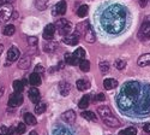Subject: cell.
Masks as SVG:
<instances>
[{
	"instance_id": "ba28073f",
	"label": "cell",
	"mask_w": 150,
	"mask_h": 135,
	"mask_svg": "<svg viewBox=\"0 0 150 135\" xmlns=\"http://www.w3.org/2000/svg\"><path fill=\"white\" fill-rule=\"evenodd\" d=\"M21 57V52L16 47V46H12L8 52H7V60H6V64H11L16 62V60H18V58Z\"/></svg>"
},
{
	"instance_id": "836d02e7",
	"label": "cell",
	"mask_w": 150,
	"mask_h": 135,
	"mask_svg": "<svg viewBox=\"0 0 150 135\" xmlns=\"http://www.w3.org/2000/svg\"><path fill=\"white\" fill-rule=\"evenodd\" d=\"M119 135H137V129L131 127V128H126L124 130H120Z\"/></svg>"
},
{
	"instance_id": "2e32d148",
	"label": "cell",
	"mask_w": 150,
	"mask_h": 135,
	"mask_svg": "<svg viewBox=\"0 0 150 135\" xmlns=\"http://www.w3.org/2000/svg\"><path fill=\"white\" fill-rule=\"evenodd\" d=\"M70 91H71V84H70L69 82L62 81V82L59 83V92H60V94H61L62 96L69 95Z\"/></svg>"
},
{
	"instance_id": "ee69618b",
	"label": "cell",
	"mask_w": 150,
	"mask_h": 135,
	"mask_svg": "<svg viewBox=\"0 0 150 135\" xmlns=\"http://www.w3.org/2000/svg\"><path fill=\"white\" fill-rule=\"evenodd\" d=\"M143 130H144L145 133H150V123L144 124V126H143Z\"/></svg>"
},
{
	"instance_id": "ab89813d",
	"label": "cell",
	"mask_w": 150,
	"mask_h": 135,
	"mask_svg": "<svg viewBox=\"0 0 150 135\" xmlns=\"http://www.w3.org/2000/svg\"><path fill=\"white\" fill-rule=\"evenodd\" d=\"M28 44L30 46H37V38H35V36H30V38H28Z\"/></svg>"
},
{
	"instance_id": "4316f807",
	"label": "cell",
	"mask_w": 150,
	"mask_h": 135,
	"mask_svg": "<svg viewBox=\"0 0 150 135\" xmlns=\"http://www.w3.org/2000/svg\"><path fill=\"white\" fill-rule=\"evenodd\" d=\"M89 104H90V95H84L82 99H81L78 106H79V109L83 110V109H86V107H88Z\"/></svg>"
},
{
	"instance_id": "f907efd6",
	"label": "cell",
	"mask_w": 150,
	"mask_h": 135,
	"mask_svg": "<svg viewBox=\"0 0 150 135\" xmlns=\"http://www.w3.org/2000/svg\"><path fill=\"white\" fill-rule=\"evenodd\" d=\"M149 3H150V0H149Z\"/></svg>"
},
{
	"instance_id": "8992f818",
	"label": "cell",
	"mask_w": 150,
	"mask_h": 135,
	"mask_svg": "<svg viewBox=\"0 0 150 135\" xmlns=\"http://www.w3.org/2000/svg\"><path fill=\"white\" fill-rule=\"evenodd\" d=\"M55 28L58 29V31H59L60 35L67 36V35H70V33H71V30H72V24H71L69 21L61 18V19H58V21H57Z\"/></svg>"
},
{
	"instance_id": "d6a6232c",
	"label": "cell",
	"mask_w": 150,
	"mask_h": 135,
	"mask_svg": "<svg viewBox=\"0 0 150 135\" xmlns=\"http://www.w3.org/2000/svg\"><path fill=\"white\" fill-rule=\"evenodd\" d=\"M65 62H66L67 64H70V65H76V64H78L77 60H76V58L73 57V54H70V53H65Z\"/></svg>"
},
{
	"instance_id": "c3c4849f",
	"label": "cell",
	"mask_w": 150,
	"mask_h": 135,
	"mask_svg": "<svg viewBox=\"0 0 150 135\" xmlns=\"http://www.w3.org/2000/svg\"><path fill=\"white\" fill-rule=\"evenodd\" d=\"M30 135H39V134H37L35 130H33V131H30Z\"/></svg>"
},
{
	"instance_id": "60d3db41",
	"label": "cell",
	"mask_w": 150,
	"mask_h": 135,
	"mask_svg": "<svg viewBox=\"0 0 150 135\" xmlns=\"http://www.w3.org/2000/svg\"><path fill=\"white\" fill-rule=\"evenodd\" d=\"M43 71H45V69H43V66H42L41 64L36 65V68H35V72H37V74H41V72H43Z\"/></svg>"
},
{
	"instance_id": "d590c367",
	"label": "cell",
	"mask_w": 150,
	"mask_h": 135,
	"mask_svg": "<svg viewBox=\"0 0 150 135\" xmlns=\"http://www.w3.org/2000/svg\"><path fill=\"white\" fill-rule=\"evenodd\" d=\"M100 68V71H101L102 74H107L109 71V63L108 62H101L98 65Z\"/></svg>"
},
{
	"instance_id": "484cf974",
	"label": "cell",
	"mask_w": 150,
	"mask_h": 135,
	"mask_svg": "<svg viewBox=\"0 0 150 135\" xmlns=\"http://www.w3.org/2000/svg\"><path fill=\"white\" fill-rule=\"evenodd\" d=\"M88 12H89L88 5H82V6H79L78 10H77V16L81 17V18H83V17H85L86 15H88Z\"/></svg>"
},
{
	"instance_id": "d4e9b609",
	"label": "cell",
	"mask_w": 150,
	"mask_h": 135,
	"mask_svg": "<svg viewBox=\"0 0 150 135\" xmlns=\"http://www.w3.org/2000/svg\"><path fill=\"white\" fill-rule=\"evenodd\" d=\"M18 66L21 69H28L30 66V58L28 56L25 57H23L22 59H19V62H18Z\"/></svg>"
},
{
	"instance_id": "3957f363",
	"label": "cell",
	"mask_w": 150,
	"mask_h": 135,
	"mask_svg": "<svg viewBox=\"0 0 150 135\" xmlns=\"http://www.w3.org/2000/svg\"><path fill=\"white\" fill-rule=\"evenodd\" d=\"M97 112H98L100 116H101L102 121L105 122L108 127H110V128H118V127H120L119 119L113 114H112L110 109L108 106H98L97 107Z\"/></svg>"
},
{
	"instance_id": "e0dca14e",
	"label": "cell",
	"mask_w": 150,
	"mask_h": 135,
	"mask_svg": "<svg viewBox=\"0 0 150 135\" xmlns=\"http://www.w3.org/2000/svg\"><path fill=\"white\" fill-rule=\"evenodd\" d=\"M137 63H138L139 66H150V53H145L143 56H141L137 60Z\"/></svg>"
},
{
	"instance_id": "cb8c5ba5",
	"label": "cell",
	"mask_w": 150,
	"mask_h": 135,
	"mask_svg": "<svg viewBox=\"0 0 150 135\" xmlns=\"http://www.w3.org/2000/svg\"><path fill=\"white\" fill-rule=\"evenodd\" d=\"M24 122H25L28 126H35L37 123V121H36V118L33 114H25L24 115Z\"/></svg>"
},
{
	"instance_id": "7c38bea8",
	"label": "cell",
	"mask_w": 150,
	"mask_h": 135,
	"mask_svg": "<svg viewBox=\"0 0 150 135\" xmlns=\"http://www.w3.org/2000/svg\"><path fill=\"white\" fill-rule=\"evenodd\" d=\"M79 38H81V36L77 33L76 34H70L67 36H64L62 42L66 44V45H70V46H76L79 42Z\"/></svg>"
},
{
	"instance_id": "bcb514c9",
	"label": "cell",
	"mask_w": 150,
	"mask_h": 135,
	"mask_svg": "<svg viewBox=\"0 0 150 135\" xmlns=\"http://www.w3.org/2000/svg\"><path fill=\"white\" fill-rule=\"evenodd\" d=\"M4 87H3V84H0V98H1L3 96V94H4Z\"/></svg>"
},
{
	"instance_id": "e575fe53",
	"label": "cell",
	"mask_w": 150,
	"mask_h": 135,
	"mask_svg": "<svg viewBox=\"0 0 150 135\" xmlns=\"http://www.w3.org/2000/svg\"><path fill=\"white\" fill-rule=\"evenodd\" d=\"M79 68H81V70L83 71V72H88L89 70H90V63L88 62V60H82V62L79 63Z\"/></svg>"
},
{
	"instance_id": "83f0119b",
	"label": "cell",
	"mask_w": 150,
	"mask_h": 135,
	"mask_svg": "<svg viewBox=\"0 0 150 135\" xmlns=\"http://www.w3.org/2000/svg\"><path fill=\"white\" fill-rule=\"evenodd\" d=\"M47 109V104L46 103H37L36 107H35V114L36 115H42Z\"/></svg>"
},
{
	"instance_id": "9a60e30c",
	"label": "cell",
	"mask_w": 150,
	"mask_h": 135,
	"mask_svg": "<svg viewBox=\"0 0 150 135\" xmlns=\"http://www.w3.org/2000/svg\"><path fill=\"white\" fill-rule=\"evenodd\" d=\"M62 119H64L66 123H74V121H76V112L72 111V110H69V111L64 112L62 114Z\"/></svg>"
},
{
	"instance_id": "1f68e13d",
	"label": "cell",
	"mask_w": 150,
	"mask_h": 135,
	"mask_svg": "<svg viewBox=\"0 0 150 135\" xmlns=\"http://www.w3.org/2000/svg\"><path fill=\"white\" fill-rule=\"evenodd\" d=\"M13 89L17 93H22L24 89V82L22 81H13Z\"/></svg>"
},
{
	"instance_id": "f546056e",
	"label": "cell",
	"mask_w": 150,
	"mask_h": 135,
	"mask_svg": "<svg viewBox=\"0 0 150 135\" xmlns=\"http://www.w3.org/2000/svg\"><path fill=\"white\" fill-rule=\"evenodd\" d=\"M15 31H16V28H15V26H12V24L5 26V28H4V30H3V33H4L5 36H11V35H13Z\"/></svg>"
},
{
	"instance_id": "7a4b0ae2",
	"label": "cell",
	"mask_w": 150,
	"mask_h": 135,
	"mask_svg": "<svg viewBox=\"0 0 150 135\" xmlns=\"http://www.w3.org/2000/svg\"><path fill=\"white\" fill-rule=\"evenodd\" d=\"M142 89L143 88L139 82L131 81L125 83L117 99L119 107L124 111H129L133 106H136L138 104L139 96L142 95Z\"/></svg>"
},
{
	"instance_id": "f6af8a7d",
	"label": "cell",
	"mask_w": 150,
	"mask_h": 135,
	"mask_svg": "<svg viewBox=\"0 0 150 135\" xmlns=\"http://www.w3.org/2000/svg\"><path fill=\"white\" fill-rule=\"evenodd\" d=\"M146 1H148V0H139V5H141L142 7H144V6L146 5Z\"/></svg>"
},
{
	"instance_id": "52a82bcc",
	"label": "cell",
	"mask_w": 150,
	"mask_h": 135,
	"mask_svg": "<svg viewBox=\"0 0 150 135\" xmlns=\"http://www.w3.org/2000/svg\"><path fill=\"white\" fill-rule=\"evenodd\" d=\"M138 39L139 40H149L150 39V17H146L145 21L138 30Z\"/></svg>"
},
{
	"instance_id": "f35d334b",
	"label": "cell",
	"mask_w": 150,
	"mask_h": 135,
	"mask_svg": "<svg viewBox=\"0 0 150 135\" xmlns=\"http://www.w3.org/2000/svg\"><path fill=\"white\" fill-rule=\"evenodd\" d=\"M53 135H72L69 130H66V129H62V128H60V129H58V130H55L54 133H53Z\"/></svg>"
},
{
	"instance_id": "ac0fdd59",
	"label": "cell",
	"mask_w": 150,
	"mask_h": 135,
	"mask_svg": "<svg viewBox=\"0 0 150 135\" xmlns=\"http://www.w3.org/2000/svg\"><path fill=\"white\" fill-rule=\"evenodd\" d=\"M29 83L31 86H34V87H36V86H40L41 84V76H40V74L33 72L31 75L29 76Z\"/></svg>"
},
{
	"instance_id": "9c48e42d",
	"label": "cell",
	"mask_w": 150,
	"mask_h": 135,
	"mask_svg": "<svg viewBox=\"0 0 150 135\" xmlns=\"http://www.w3.org/2000/svg\"><path fill=\"white\" fill-rule=\"evenodd\" d=\"M66 9H67L66 1H64V0H60L59 3H57L54 5L52 14H53V16H62L66 12Z\"/></svg>"
},
{
	"instance_id": "8d00e7d4",
	"label": "cell",
	"mask_w": 150,
	"mask_h": 135,
	"mask_svg": "<svg viewBox=\"0 0 150 135\" xmlns=\"http://www.w3.org/2000/svg\"><path fill=\"white\" fill-rule=\"evenodd\" d=\"M25 130H27V126H25V123H18V126L16 127V133H17L18 135L24 134V133H25Z\"/></svg>"
},
{
	"instance_id": "30bf717a",
	"label": "cell",
	"mask_w": 150,
	"mask_h": 135,
	"mask_svg": "<svg viewBox=\"0 0 150 135\" xmlns=\"http://www.w3.org/2000/svg\"><path fill=\"white\" fill-rule=\"evenodd\" d=\"M55 24H47L45 27V30H43V39L46 41H51L53 38H54V34H55Z\"/></svg>"
},
{
	"instance_id": "44dd1931",
	"label": "cell",
	"mask_w": 150,
	"mask_h": 135,
	"mask_svg": "<svg viewBox=\"0 0 150 135\" xmlns=\"http://www.w3.org/2000/svg\"><path fill=\"white\" fill-rule=\"evenodd\" d=\"M76 87L78 91L83 92V91H86L90 88V82L86 81V80H78L77 83H76Z\"/></svg>"
},
{
	"instance_id": "4dcf8cb0",
	"label": "cell",
	"mask_w": 150,
	"mask_h": 135,
	"mask_svg": "<svg viewBox=\"0 0 150 135\" xmlns=\"http://www.w3.org/2000/svg\"><path fill=\"white\" fill-rule=\"evenodd\" d=\"M82 116H83V118H85V119H88V121H91V122H96L97 121V117L95 116V114L94 112H91V111H83L82 112Z\"/></svg>"
},
{
	"instance_id": "681fc988",
	"label": "cell",
	"mask_w": 150,
	"mask_h": 135,
	"mask_svg": "<svg viewBox=\"0 0 150 135\" xmlns=\"http://www.w3.org/2000/svg\"><path fill=\"white\" fill-rule=\"evenodd\" d=\"M0 135H7V134H5V133H3V134H0Z\"/></svg>"
},
{
	"instance_id": "ffe728a7",
	"label": "cell",
	"mask_w": 150,
	"mask_h": 135,
	"mask_svg": "<svg viewBox=\"0 0 150 135\" xmlns=\"http://www.w3.org/2000/svg\"><path fill=\"white\" fill-rule=\"evenodd\" d=\"M103 87L107 89V91H110L115 87H118V81L114 80V79H106L103 81Z\"/></svg>"
},
{
	"instance_id": "5bb4252c",
	"label": "cell",
	"mask_w": 150,
	"mask_h": 135,
	"mask_svg": "<svg viewBox=\"0 0 150 135\" xmlns=\"http://www.w3.org/2000/svg\"><path fill=\"white\" fill-rule=\"evenodd\" d=\"M29 99H30L33 103H35V104L40 103L41 94H40V91L37 89L36 87H31V88L29 89Z\"/></svg>"
},
{
	"instance_id": "b9f144b4",
	"label": "cell",
	"mask_w": 150,
	"mask_h": 135,
	"mask_svg": "<svg viewBox=\"0 0 150 135\" xmlns=\"http://www.w3.org/2000/svg\"><path fill=\"white\" fill-rule=\"evenodd\" d=\"M105 99H106V96H105V94H102V93L97 94V96H96V100H97V101H103Z\"/></svg>"
},
{
	"instance_id": "7bdbcfd3",
	"label": "cell",
	"mask_w": 150,
	"mask_h": 135,
	"mask_svg": "<svg viewBox=\"0 0 150 135\" xmlns=\"http://www.w3.org/2000/svg\"><path fill=\"white\" fill-rule=\"evenodd\" d=\"M16 0H0V5H5V4H12Z\"/></svg>"
},
{
	"instance_id": "277c9868",
	"label": "cell",
	"mask_w": 150,
	"mask_h": 135,
	"mask_svg": "<svg viewBox=\"0 0 150 135\" xmlns=\"http://www.w3.org/2000/svg\"><path fill=\"white\" fill-rule=\"evenodd\" d=\"M139 114L150 112V86H145L142 89V100L139 101Z\"/></svg>"
},
{
	"instance_id": "4fadbf2b",
	"label": "cell",
	"mask_w": 150,
	"mask_h": 135,
	"mask_svg": "<svg viewBox=\"0 0 150 135\" xmlns=\"http://www.w3.org/2000/svg\"><path fill=\"white\" fill-rule=\"evenodd\" d=\"M82 38H83L86 42H89V44H94V42L96 41V35H95V33H94L91 26L88 27V29H86L85 33L82 35Z\"/></svg>"
},
{
	"instance_id": "74e56055",
	"label": "cell",
	"mask_w": 150,
	"mask_h": 135,
	"mask_svg": "<svg viewBox=\"0 0 150 135\" xmlns=\"http://www.w3.org/2000/svg\"><path fill=\"white\" fill-rule=\"evenodd\" d=\"M125 66H126V62H125V60L118 59L117 62H115V68L118 70H122V69H125Z\"/></svg>"
},
{
	"instance_id": "603a6c76",
	"label": "cell",
	"mask_w": 150,
	"mask_h": 135,
	"mask_svg": "<svg viewBox=\"0 0 150 135\" xmlns=\"http://www.w3.org/2000/svg\"><path fill=\"white\" fill-rule=\"evenodd\" d=\"M72 54H73L74 58H76V60H77V63H78V64L82 62V60L85 59V51L83 50V48H77V50L74 51Z\"/></svg>"
},
{
	"instance_id": "5b68a950",
	"label": "cell",
	"mask_w": 150,
	"mask_h": 135,
	"mask_svg": "<svg viewBox=\"0 0 150 135\" xmlns=\"http://www.w3.org/2000/svg\"><path fill=\"white\" fill-rule=\"evenodd\" d=\"M13 7L11 4H5V5H0V24L6 23L8 19H12L13 16Z\"/></svg>"
},
{
	"instance_id": "6da1fadb",
	"label": "cell",
	"mask_w": 150,
	"mask_h": 135,
	"mask_svg": "<svg viewBox=\"0 0 150 135\" xmlns=\"http://www.w3.org/2000/svg\"><path fill=\"white\" fill-rule=\"evenodd\" d=\"M100 23L106 33L110 35L120 34L126 24V10L118 4L110 5L101 14Z\"/></svg>"
},
{
	"instance_id": "f1b7e54d",
	"label": "cell",
	"mask_w": 150,
	"mask_h": 135,
	"mask_svg": "<svg viewBox=\"0 0 150 135\" xmlns=\"http://www.w3.org/2000/svg\"><path fill=\"white\" fill-rule=\"evenodd\" d=\"M48 5V0H35V6L37 10H40V11H43L46 10Z\"/></svg>"
},
{
	"instance_id": "d6986e66",
	"label": "cell",
	"mask_w": 150,
	"mask_h": 135,
	"mask_svg": "<svg viewBox=\"0 0 150 135\" xmlns=\"http://www.w3.org/2000/svg\"><path fill=\"white\" fill-rule=\"evenodd\" d=\"M57 48H58V42H53L52 40L45 42V45H43V51L45 52H48V53L54 52Z\"/></svg>"
},
{
	"instance_id": "8fae6325",
	"label": "cell",
	"mask_w": 150,
	"mask_h": 135,
	"mask_svg": "<svg viewBox=\"0 0 150 135\" xmlns=\"http://www.w3.org/2000/svg\"><path fill=\"white\" fill-rule=\"evenodd\" d=\"M23 104V95L21 93H13V94H11L10 96V99H8V106L11 107H17L19 105Z\"/></svg>"
},
{
	"instance_id": "7dc6e473",
	"label": "cell",
	"mask_w": 150,
	"mask_h": 135,
	"mask_svg": "<svg viewBox=\"0 0 150 135\" xmlns=\"http://www.w3.org/2000/svg\"><path fill=\"white\" fill-rule=\"evenodd\" d=\"M3 51H4V45H1V44H0V56H1Z\"/></svg>"
},
{
	"instance_id": "7402d4cb",
	"label": "cell",
	"mask_w": 150,
	"mask_h": 135,
	"mask_svg": "<svg viewBox=\"0 0 150 135\" xmlns=\"http://www.w3.org/2000/svg\"><path fill=\"white\" fill-rule=\"evenodd\" d=\"M90 26L89 24V22L88 21H85V22H82V23H78L77 26H76V30H77V34L79 35V36H82L84 33H85V30L88 29V27Z\"/></svg>"
}]
</instances>
